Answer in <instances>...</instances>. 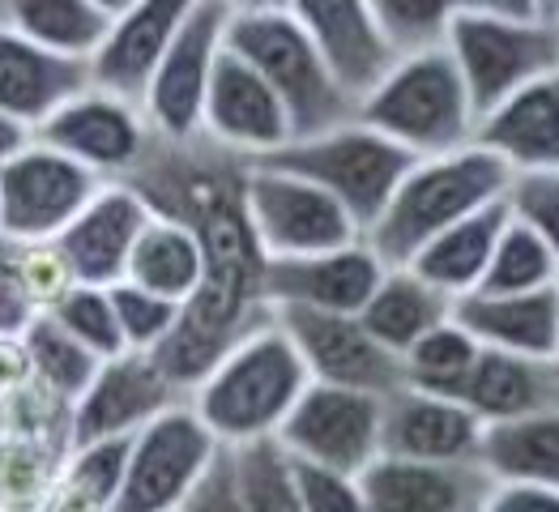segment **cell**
Listing matches in <instances>:
<instances>
[{"label": "cell", "instance_id": "816d5d0a", "mask_svg": "<svg viewBox=\"0 0 559 512\" xmlns=\"http://www.w3.org/2000/svg\"><path fill=\"white\" fill-rule=\"evenodd\" d=\"M0 4H4V0H0Z\"/></svg>", "mask_w": 559, "mask_h": 512}, {"label": "cell", "instance_id": "8d00e7d4", "mask_svg": "<svg viewBox=\"0 0 559 512\" xmlns=\"http://www.w3.org/2000/svg\"><path fill=\"white\" fill-rule=\"evenodd\" d=\"M60 325L69 329L82 346H91L98 359H111L124 350V337H120V321H116V308H111V295L107 286H86V282H73L51 308H47Z\"/></svg>", "mask_w": 559, "mask_h": 512}, {"label": "cell", "instance_id": "5b68a950", "mask_svg": "<svg viewBox=\"0 0 559 512\" xmlns=\"http://www.w3.org/2000/svg\"><path fill=\"white\" fill-rule=\"evenodd\" d=\"M257 163H274V167H286V171L321 184L368 231L376 214L389 205L393 188L402 184V176L411 171L415 154L402 150L397 141H389L368 120L350 116V120L333 124L325 133L286 141L282 150L257 158Z\"/></svg>", "mask_w": 559, "mask_h": 512}, {"label": "cell", "instance_id": "3957f363", "mask_svg": "<svg viewBox=\"0 0 559 512\" xmlns=\"http://www.w3.org/2000/svg\"><path fill=\"white\" fill-rule=\"evenodd\" d=\"M359 120H368L415 158L462 150L478 129V111L449 47L397 56L384 78L359 98Z\"/></svg>", "mask_w": 559, "mask_h": 512}, {"label": "cell", "instance_id": "7402d4cb", "mask_svg": "<svg viewBox=\"0 0 559 512\" xmlns=\"http://www.w3.org/2000/svg\"><path fill=\"white\" fill-rule=\"evenodd\" d=\"M91 82V60L51 51L0 22V111L31 133Z\"/></svg>", "mask_w": 559, "mask_h": 512}, {"label": "cell", "instance_id": "b9f144b4", "mask_svg": "<svg viewBox=\"0 0 559 512\" xmlns=\"http://www.w3.org/2000/svg\"><path fill=\"white\" fill-rule=\"evenodd\" d=\"M180 512H248L243 491H239V474H235V453L227 444L214 453V462L197 478Z\"/></svg>", "mask_w": 559, "mask_h": 512}, {"label": "cell", "instance_id": "60d3db41", "mask_svg": "<svg viewBox=\"0 0 559 512\" xmlns=\"http://www.w3.org/2000/svg\"><path fill=\"white\" fill-rule=\"evenodd\" d=\"M35 317L39 308L22 278V243L0 231V337H22Z\"/></svg>", "mask_w": 559, "mask_h": 512}, {"label": "cell", "instance_id": "d6a6232c", "mask_svg": "<svg viewBox=\"0 0 559 512\" xmlns=\"http://www.w3.org/2000/svg\"><path fill=\"white\" fill-rule=\"evenodd\" d=\"M478 350L483 346L474 342V333L449 317L436 329H427L411 350H402V384L440 393V397H462Z\"/></svg>", "mask_w": 559, "mask_h": 512}, {"label": "cell", "instance_id": "8992f818", "mask_svg": "<svg viewBox=\"0 0 559 512\" xmlns=\"http://www.w3.org/2000/svg\"><path fill=\"white\" fill-rule=\"evenodd\" d=\"M444 47L466 82L474 111L483 116L525 82L559 69V17H504L457 9Z\"/></svg>", "mask_w": 559, "mask_h": 512}, {"label": "cell", "instance_id": "f907efd6", "mask_svg": "<svg viewBox=\"0 0 559 512\" xmlns=\"http://www.w3.org/2000/svg\"><path fill=\"white\" fill-rule=\"evenodd\" d=\"M474 512H483V509H474Z\"/></svg>", "mask_w": 559, "mask_h": 512}, {"label": "cell", "instance_id": "f1b7e54d", "mask_svg": "<svg viewBox=\"0 0 559 512\" xmlns=\"http://www.w3.org/2000/svg\"><path fill=\"white\" fill-rule=\"evenodd\" d=\"M201 270H205V252H201L197 227L185 218H171V214H154L133 243L124 278L185 303L201 282Z\"/></svg>", "mask_w": 559, "mask_h": 512}, {"label": "cell", "instance_id": "52a82bcc", "mask_svg": "<svg viewBox=\"0 0 559 512\" xmlns=\"http://www.w3.org/2000/svg\"><path fill=\"white\" fill-rule=\"evenodd\" d=\"M243 214L265 257H308L364 239V227L337 197L274 163H248Z\"/></svg>", "mask_w": 559, "mask_h": 512}, {"label": "cell", "instance_id": "cb8c5ba5", "mask_svg": "<svg viewBox=\"0 0 559 512\" xmlns=\"http://www.w3.org/2000/svg\"><path fill=\"white\" fill-rule=\"evenodd\" d=\"M453 321L466 325L478 346L551 359L559 337V282L543 290H513V295L469 290L462 299H453Z\"/></svg>", "mask_w": 559, "mask_h": 512}, {"label": "cell", "instance_id": "e0dca14e", "mask_svg": "<svg viewBox=\"0 0 559 512\" xmlns=\"http://www.w3.org/2000/svg\"><path fill=\"white\" fill-rule=\"evenodd\" d=\"M380 278L384 261L368 248V239L308 257H265V299L274 308H321L359 317Z\"/></svg>", "mask_w": 559, "mask_h": 512}, {"label": "cell", "instance_id": "ab89813d", "mask_svg": "<svg viewBox=\"0 0 559 512\" xmlns=\"http://www.w3.org/2000/svg\"><path fill=\"white\" fill-rule=\"evenodd\" d=\"M290 469H295L304 512H368V496L359 487V474L312 466V462H299V457H290Z\"/></svg>", "mask_w": 559, "mask_h": 512}, {"label": "cell", "instance_id": "c3c4849f", "mask_svg": "<svg viewBox=\"0 0 559 512\" xmlns=\"http://www.w3.org/2000/svg\"><path fill=\"white\" fill-rule=\"evenodd\" d=\"M551 359H556V368H559V337H556V350H551Z\"/></svg>", "mask_w": 559, "mask_h": 512}, {"label": "cell", "instance_id": "ffe728a7", "mask_svg": "<svg viewBox=\"0 0 559 512\" xmlns=\"http://www.w3.org/2000/svg\"><path fill=\"white\" fill-rule=\"evenodd\" d=\"M368 512H474L483 509L491 478L478 462H411L376 457L359 474Z\"/></svg>", "mask_w": 559, "mask_h": 512}, {"label": "cell", "instance_id": "f546056e", "mask_svg": "<svg viewBox=\"0 0 559 512\" xmlns=\"http://www.w3.org/2000/svg\"><path fill=\"white\" fill-rule=\"evenodd\" d=\"M0 22L35 44L78 60H91L111 26V17L94 0H4Z\"/></svg>", "mask_w": 559, "mask_h": 512}, {"label": "cell", "instance_id": "ac0fdd59", "mask_svg": "<svg viewBox=\"0 0 559 512\" xmlns=\"http://www.w3.org/2000/svg\"><path fill=\"white\" fill-rule=\"evenodd\" d=\"M483 440V419L462 397H440L423 389H393L384 397L380 453L411 462H474Z\"/></svg>", "mask_w": 559, "mask_h": 512}, {"label": "cell", "instance_id": "ba28073f", "mask_svg": "<svg viewBox=\"0 0 559 512\" xmlns=\"http://www.w3.org/2000/svg\"><path fill=\"white\" fill-rule=\"evenodd\" d=\"M218 449L223 444L188 402L163 410L129 440L124 478L111 512H180Z\"/></svg>", "mask_w": 559, "mask_h": 512}, {"label": "cell", "instance_id": "7a4b0ae2", "mask_svg": "<svg viewBox=\"0 0 559 512\" xmlns=\"http://www.w3.org/2000/svg\"><path fill=\"white\" fill-rule=\"evenodd\" d=\"M308 384L312 376L286 329L265 321L188 393V406L214 431L218 444L239 449L252 440H274Z\"/></svg>", "mask_w": 559, "mask_h": 512}, {"label": "cell", "instance_id": "1f68e13d", "mask_svg": "<svg viewBox=\"0 0 559 512\" xmlns=\"http://www.w3.org/2000/svg\"><path fill=\"white\" fill-rule=\"evenodd\" d=\"M22 350H26V364H31V380H39L47 393L64 397L69 406L91 389L94 372L103 364L91 346H82L51 312H39L31 325L22 329Z\"/></svg>", "mask_w": 559, "mask_h": 512}, {"label": "cell", "instance_id": "f6af8a7d", "mask_svg": "<svg viewBox=\"0 0 559 512\" xmlns=\"http://www.w3.org/2000/svg\"><path fill=\"white\" fill-rule=\"evenodd\" d=\"M31 138H35V133H31L26 124H17L13 116H4V111H0V163H4L9 154H17Z\"/></svg>", "mask_w": 559, "mask_h": 512}, {"label": "cell", "instance_id": "836d02e7", "mask_svg": "<svg viewBox=\"0 0 559 512\" xmlns=\"http://www.w3.org/2000/svg\"><path fill=\"white\" fill-rule=\"evenodd\" d=\"M559 282V261L556 252L530 231L525 223H516L509 214L504 231L496 239V252H491V265L478 282L483 295H513V290H543V286H556Z\"/></svg>", "mask_w": 559, "mask_h": 512}, {"label": "cell", "instance_id": "277c9868", "mask_svg": "<svg viewBox=\"0 0 559 512\" xmlns=\"http://www.w3.org/2000/svg\"><path fill=\"white\" fill-rule=\"evenodd\" d=\"M227 47L235 56H243L274 86L295 138L325 133L333 124L359 116V98L337 82V73L321 56V47L308 39V31L286 9L231 13Z\"/></svg>", "mask_w": 559, "mask_h": 512}, {"label": "cell", "instance_id": "9a60e30c", "mask_svg": "<svg viewBox=\"0 0 559 512\" xmlns=\"http://www.w3.org/2000/svg\"><path fill=\"white\" fill-rule=\"evenodd\" d=\"M201 138H210L248 163L274 154L295 138L274 86L243 56H235L231 47H223L214 64L205 111H201Z\"/></svg>", "mask_w": 559, "mask_h": 512}, {"label": "cell", "instance_id": "ee69618b", "mask_svg": "<svg viewBox=\"0 0 559 512\" xmlns=\"http://www.w3.org/2000/svg\"><path fill=\"white\" fill-rule=\"evenodd\" d=\"M457 9L504 13V17H556L559 0H457Z\"/></svg>", "mask_w": 559, "mask_h": 512}, {"label": "cell", "instance_id": "7bdbcfd3", "mask_svg": "<svg viewBox=\"0 0 559 512\" xmlns=\"http://www.w3.org/2000/svg\"><path fill=\"white\" fill-rule=\"evenodd\" d=\"M483 512H559V487L538 483H491Z\"/></svg>", "mask_w": 559, "mask_h": 512}, {"label": "cell", "instance_id": "d4e9b609", "mask_svg": "<svg viewBox=\"0 0 559 512\" xmlns=\"http://www.w3.org/2000/svg\"><path fill=\"white\" fill-rule=\"evenodd\" d=\"M462 402L483 422L521 419L559 406V368L547 355H516L483 346L474 359Z\"/></svg>", "mask_w": 559, "mask_h": 512}, {"label": "cell", "instance_id": "e575fe53", "mask_svg": "<svg viewBox=\"0 0 559 512\" xmlns=\"http://www.w3.org/2000/svg\"><path fill=\"white\" fill-rule=\"evenodd\" d=\"M231 453L248 512H304L295 469H290V457L278 440H252V444H239Z\"/></svg>", "mask_w": 559, "mask_h": 512}, {"label": "cell", "instance_id": "9c48e42d", "mask_svg": "<svg viewBox=\"0 0 559 512\" xmlns=\"http://www.w3.org/2000/svg\"><path fill=\"white\" fill-rule=\"evenodd\" d=\"M227 22H231V9L223 0H201L188 13L171 47L163 51V60L154 64L145 94H141V111H145L154 138H201V111H205L214 64L227 47Z\"/></svg>", "mask_w": 559, "mask_h": 512}, {"label": "cell", "instance_id": "f35d334b", "mask_svg": "<svg viewBox=\"0 0 559 512\" xmlns=\"http://www.w3.org/2000/svg\"><path fill=\"white\" fill-rule=\"evenodd\" d=\"M504 205L559 261V171H513L504 188Z\"/></svg>", "mask_w": 559, "mask_h": 512}, {"label": "cell", "instance_id": "7dc6e473", "mask_svg": "<svg viewBox=\"0 0 559 512\" xmlns=\"http://www.w3.org/2000/svg\"><path fill=\"white\" fill-rule=\"evenodd\" d=\"M94 4H98V9L107 13V17H116V13H124V9L133 4V0H94Z\"/></svg>", "mask_w": 559, "mask_h": 512}, {"label": "cell", "instance_id": "484cf974", "mask_svg": "<svg viewBox=\"0 0 559 512\" xmlns=\"http://www.w3.org/2000/svg\"><path fill=\"white\" fill-rule=\"evenodd\" d=\"M504 223H509V205L500 197V201H491V205L466 214L462 223L444 227L436 239H427L419 252H415L411 270L419 278L431 282L436 290H444L449 299H462L469 290H478V282H483L487 265H491V252H496V239L504 231Z\"/></svg>", "mask_w": 559, "mask_h": 512}, {"label": "cell", "instance_id": "4fadbf2b", "mask_svg": "<svg viewBox=\"0 0 559 512\" xmlns=\"http://www.w3.org/2000/svg\"><path fill=\"white\" fill-rule=\"evenodd\" d=\"M274 321L295 342L312 380L364 389L389 397L402 389V359L376 342L355 312H321V308H274Z\"/></svg>", "mask_w": 559, "mask_h": 512}, {"label": "cell", "instance_id": "603a6c76", "mask_svg": "<svg viewBox=\"0 0 559 512\" xmlns=\"http://www.w3.org/2000/svg\"><path fill=\"white\" fill-rule=\"evenodd\" d=\"M474 141L487 145L509 171H559V69L487 107Z\"/></svg>", "mask_w": 559, "mask_h": 512}, {"label": "cell", "instance_id": "d6986e66", "mask_svg": "<svg viewBox=\"0 0 559 512\" xmlns=\"http://www.w3.org/2000/svg\"><path fill=\"white\" fill-rule=\"evenodd\" d=\"M197 4L201 0H133L124 13H116L98 51L91 56L94 86L141 103L154 64L163 60V51L180 35Z\"/></svg>", "mask_w": 559, "mask_h": 512}, {"label": "cell", "instance_id": "7c38bea8", "mask_svg": "<svg viewBox=\"0 0 559 512\" xmlns=\"http://www.w3.org/2000/svg\"><path fill=\"white\" fill-rule=\"evenodd\" d=\"M35 138L56 145L69 158H78L82 167H91L98 180H129L154 141V129H150L141 103L91 82L64 107H56L35 129Z\"/></svg>", "mask_w": 559, "mask_h": 512}, {"label": "cell", "instance_id": "d590c367", "mask_svg": "<svg viewBox=\"0 0 559 512\" xmlns=\"http://www.w3.org/2000/svg\"><path fill=\"white\" fill-rule=\"evenodd\" d=\"M384 44L397 56L444 47L449 26L457 17V0H368Z\"/></svg>", "mask_w": 559, "mask_h": 512}, {"label": "cell", "instance_id": "f5cc1de1", "mask_svg": "<svg viewBox=\"0 0 559 512\" xmlns=\"http://www.w3.org/2000/svg\"><path fill=\"white\" fill-rule=\"evenodd\" d=\"M556 17H559V13H556Z\"/></svg>", "mask_w": 559, "mask_h": 512}, {"label": "cell", "instance_id": "74e56055", "mask_svg": "<svg viewBox=\"0 0 559 512\" xmlns=\"http://www.w3.org/2000/svg\"><path fill=\"white\" fill-rule=\"evenodd\" d=\"M111 295V308H116V321H120V337H124V350H154L171 325L180 317V303L158 295V290H145L138 282L120 278L107 286Z\"/></svg>", "mask_w": 559, "mask_h": 512}, {"label": "cell", "instance_id": "8fae6325", "mask_svg": "<svg viewBox=\"0 0 559 512\" xmlns=\"http://www.w3.org/2000/svg\"><path fill=\"white\" fill-rule=\"evenodd\" d=\"M380 427H384L380 393L312 380L282 419L274 440L299 462L364 474L380 457Z\"/></svg>", "mask_w": 559, "mask_h": 512}, {"label": "cell", "instance_id": "bcb514c9", "mask_svg": "<svg viewBox=\"0 0 559 512\" xmlns=\"http://www.w3.org/2000/svg\"><path fill=\"white\" fill-rule=\"evenodd\" d=\"M231 13H261V9H282V0H223Z\"/></svg>", "mask_w": 559, "mask_h": 512}, {"label": "cell", "instance_id": "83f0119b", "mask_svg": "<svg viewBox=\"0 0 559 512\" xmlns=\"http://www.w3.org/2000/svg\"><path fill=\"white\" fill-rule=\"evenodd\" d=\"M478 466L491 483L559 487V406L504 422H483Z\"/></svg>", "mask_w": 559, "mask_h": 512}, {"label": "cell", "instance_id": "4dcf8cb0", "mask_svg": "<svg viewBox=\"0 0 559 512\" xmlns=\"http://www.w3.org/2000/svg\"><path fill=\"white\" fill-rule=\"evenodd\" d=\"M133 440V436H129ZM129 440H91L73 444L60 474L51 478L39 512H111L124 478Z\"/></svg>", "mask_w": 559, "mask_h": 512}, {"label": "cell", "instance_id": "44dd1931", "mask_svg": "<svg viewBox=\"0 0 559 512\" xmlns=\"http://www.w3.org/2000/svg\"><path fill=\"white\" fill-rule=\"evenodd\" d=\"M282 9L321 47L329 69L355 98L372 91L397 51L384 44L368 0H282Z\"/></svg>", "mask_w": 559, "mask_h": 512}, {"label": "cell", "instance_id": "2e32d148", "mask_svg": "<svg viewBox=\"0 0 559 512\" xmlns=\"http://www.w3.org/2000/svg\"><path fill=\"white\" fill-rule=\"evenodd\" d=\"M154 218L150 201L129 180H103L98 192L78 210V218L56 235V252L64 257L73 282L111 286L124 278L133 243Z\"/></svg>", "mask_w": 559, "mask_h": 512}, {"label": "cell", "instance_id": "4316f807", "mask_svg": "<svg viewBox=\"0 0 559 512\" xmlns=\"http://www.w3.org/2000/svg\"><path fill=\"white\" fill-rule=\"evenodd\" d=\"M453 317V299L444 290H436L427 278H419L411 265H389L384 278L376 282L368 303L359 308V321L368 325L376 342H384L397 359L402 350H411L427 329Z\"/></svg>", "mask_w": 559, "mask_h": 512}, {"label": "cell", "instance_id": "6da1fadb", "mask_svg": "<svg viewBox=\"0 0 559 512\" xmlns=\"http://www.w3.org/2000/svg\"><path fill=\"white\" fill-rule=\"evenodd\" d=\"M513 171L478 141L449 154L415 158L402 184L393 188L389 205L376 214V223L364 231L368 248L389 265H411L427 239L462 223L466 214L491 205L504 197Z\"/></svg>", "mask_w": 559, "mask_h": 512}, {"label": "cell", "instance_id": "30bf717a", "mask_svg": "<svg viewBox=\"0 0 559 512\" xmlns=\"http://www.w3.org/2000/svg\"><path fill=\"white\" fill-rule=\"evenodd\" d=\"M98 176L56 145L31 138L0 163V231L17 243H44L64 231L98 192Z\"/></svg>", "mask_w": 559, "mask_h": 512}, {"label": "cell", "instance_id": "5bb4252c", "mask_svg": "<svg viewBox=\"0 0 559 512\" xmlns=\"http://www.w3.org/2000/svg\"><path fill=\"white\" fill-rule=\"evenodd\" d=\"M180 402L188 397L158 372L150 350H120L98 364L91 389L73 402V444L129 440Z\"/></svg>", "mask_w": 559, "mask_h": 512}, {"label": "cell", "instance_id": "681fc988", "mask_svg": "<svg viewBox=\"0 0 559 512\" xmlns=\"http://www.w3.org/2000/svg\"><path fill=\"white\" fill-rule=\"evenodd\" d=\"M0 512H22V509H0Z\"/></svg>", "mask_w": 559, "mask_h": 512}]
</instances>
